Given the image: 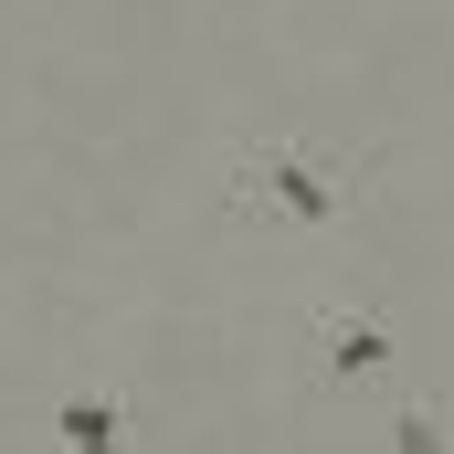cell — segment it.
Wrapping results in <instances>:
<instances>
[{"label":"cell","instance_id":"cell-3","mask_svg":"<svg viewBox=\"0 0 454 454\" xmlns=\"http://www.w3.org/2000/svg\"><path fill=\"white\" fill-rule=\"evenodd\" d=\"M53 434H64V454H127L137 444V412H127V391H64Z\"/></svg>","mask_w":454,"mask_h":454},{"label":"cell","instance_id":"cell-2","mask_svg":"<svg viewBox=\"0 0 454 454\" xmlns=\"http://www.w3.org/2000/svg\"><path fill=\"white\" fill-rule=\"evenodd\" d=\"M402 380V328L370 307V296H339L307 317V391L317 402H359V391H391Z\"/></svg>","mask_w":454,"mask_h":454},{"label":"cell","instance_id":"cell-1","mask_svg":"<svg viewBox=\"0 0 454 454\" xmlns=\"http://www.w3.org/2000/svg\"><path fill=\"white\" fill-rule=\"evenodd\" d=\"M370 180H380V159H328L317 137H254L232 159L223 201H232V223H254V232H339L370 201Z\"/></svg>","mask_w":454,"mask_h":454},{"label":"cell","instance_id":"cell-4","mask_svg":"<svg viewBox=\"0 0 454 454\" xmlns=\"http://www.w3.org/2000/svg\"><path fill=\"white\" fill-rule=\"evenodd\" d=\"M402 454H454V444H444V412H434V402H402Z\"/></svg>","mask_w":454,"mask_h":454}]
</instances>
